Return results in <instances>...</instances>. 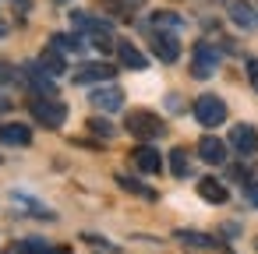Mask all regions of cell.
<instances>
[{
	"mask_svg": "<svg viewBox=\"0 0 258 254\" xmlns=\"http://www.w3.org/2000/svg\"><path fill=\"white\" fill-rule=\"evenodd\" d=\"M124 127H127L135 138H142V141H152V138H163V134H166V120H163L159 113H152V110H131Z\"/></svg>",
	"mask_w": 258,
	"mask_h": 254,
	"instance_id": "obj_1",
	"label": "cell"
},
{
	"mask_svg": "<svg viewBox=\"0 0 258 254\" xmlns=\"http://www.w3.org/2000/svg\"><path fill=\"white\" fill-rule=\"evenodd\" d=\"M29 110L43 127H64V120H68V106L57 96H39V99L29 103Z\"/></svg>",
	"mask_w": 258,
	"mask_h": 254,
	"instance_id": "obj_2",
	"label": "cell"
},
{
	"mask_svg": "<svg viewBox=\"0 0 258 254\" xmlns=\"http://www.w3.org/2000/svg\"><path fill=\"white\" fill-rule=\"evenodd\" d=\"M195 120L202 127H219L226 120V103L219 96H198L195 99Z\"/></svg>",
	"mask_w": 258,
	"mask_h": 254,
	"instance_id": "obj_3",
	"label": "cell"
},
{
	"mask_svg": "<svg viewBox=\"0 0 258 254\" xmlns=\"http://www.w3.org/2000/svg\"><path fill=\"white\" fill-rule=\"evenodd\" d=\"M216 67H219V50L209 46V43H198L195 46V57H191V74L205 81V78L216 74Z\"/></svg>",
	"mask_w": 258,
	"mask_h": 254,
	"instance_id": "obj_4",
	"label": "cell"
},
{
	"mask_svg": "<svg viewBox=\"0 0 258 254\" xmlns=\"http://www.w3.org/2000/svg\"><path fill=\"white\" fill-rule=\"evenodd\" d=\"M25 81L39 92V96H57V85H53V74L43 67V64H25Z\"/></svg>",
	"mask_w": 258,
	"mask_h": 254,
	"instance_id": "obj_5",
	"label": "cell"
},
{
	"mask_svg": "<svg viewBox=\"0 0 258 254\" xmlns=\"http://www.w3.org/2000/svg\"><path fill=\"white\" fill-rule=\"evenodd\" d=\"M230 145H233L240 155H254V152H258V131H254L251 124H237V127L230 131Z\"/></svg>",
	"mask_w": 258,
	"mask_h": 254,
	"instance_id": "obj_6",
	"label": "cell"
},
{
	"mask_svg": "<svg viewBox=\"0 0 258 254\" xmlns=\"http://www.w3.org/2000/svg\"><path fill=\"white\" fill-rule=\"evenodd\" d=\"M117 71L110 64H82L75 71V85H92V81H110Z\"/></svg>",
	"mask_w": 258,
	"mask_h": 254,
	"instance_id": "obj_7",
	"label": "cell"
},
{
	"mask_svg": "<svg viewBox=\"0 0 258 254\" xmlns=\"http://www.w3.org/2000/svg\"><path fill=\"white\" fill-rule=\"evenodd\" d=\"M198 159H202V162H209V166H219V162L226 159V145H223L219 138L205 134V138L198 141Z\"/></svg>",
	"mask_w": 258,
	"mask_h": 254,
	"instance_id": "obj_8",
	"label": "cell"
},
{
	"mask_svg": "<svg viewBox=\"0 0 258 254\" xmlns=\"http://www.w3.org/2000/svg\"><path fill=\"white\" fill-rule=\"evenodd\" d=\"M131 159H135V166H138L142 173H159V170H163V159H159V152H156L152 145H138V148L131 152Z\"/></svg>",
	"mask_w": 258,
	"mask_h": 254,
	"instance_id": "obj_9",
	"label": "cell"
},
{
	"mask_svg": "<svg viewBox=\"0 0 258 254\" xmlns=\"http://www.w3.org/2000/svg\"><path fill=\"white\" fill-rule=\"evenodd\" d=\"M152 50H156V57H159L163 64H173V60L180 57V43H177V36H166V32H159V36H156Z\"/></svg>",
	"mask_w": 258,
	"mask_h": 254,
	"instance_id": "obj_10",
	"label": "cell"
},
{
	"mask_svg": "<svg viewBox=\"0 0 258 254\" xmlns=\"http://www.w3.org/2000/svg\"><path fill=\"white\" fill-rule=\"evenodd\" d=\"M92 106L113 113V110L124 106V92H120V89H96V92H92Z\"/></svg>",
	"mask_w": 258,
	"mask_h": 254,
	"instance_id": "obj_11",
	"label": "cell"
},
{
	"mask_svg": "<svg viewBox=\"0 0 258 254\" xmlns=\"http://www.w3.org/2000/svg\"><path fill=\"white\" fill-rule=\"evenodd\" d=\"M230 18H233V25H240V29L258 25V11L247 4V0H233V4H230Z\"/></svg>",
	"mask_w": 258,
	"mask_h": 254,
	"instance_id": "obj_12",
	"label": "cell"
},
{
	"mask_svg": "<svg viewBox=\"0 0 258 254\" xmlns=\"http://www.w3.org/2000/svg\"><path fill=\"white\" fill-rule=\"evenodd\" d=\"M117 53H120V64L131 67V71H145V67H149L145 53H142L138 46H131V43H117Z\"/></svg>",
	"mask_w": 258,
	"mask_h": 254,
	"instance_id": "obj_13",
	"label": "cell"
},
{
	"mask_svg": "<svg viewBox=\"0 0 258 254\" xmlns=\"http://www.w3.org/2000/svg\"><path fill=\"white\" fill-rule=\"evenodd\" d=\"M198 194H202L205 201H212V205H223V201L230 198V194H226V187H223L216 177H202V180H198Z\"/></svg>",
	"mask_w": 258,
	"mask_h": 254,
	"instance_id": "obj_14",
	"label": "cell"
},
{
	"mask_svg": "<svg viewBox=\"0 0 258 254\" xmlns=\"http://www.w3.org/2000/svg\"><path fill=\"white\" fill-rule=\"evenodd\" d=\"M0 141H8V145H29L32 141V131L25 124H4V127H0Z\"/></svg>",
	"mask_w": 258,
	"mask_h": 254,
	"instance_id": "obj_15",
	"label": "cell"
},
{
	"mask_svg": "<svg viewBox=\"0 0 258 254\" xmlns=\"http://www.w3.org/2000/svg\"><path fill=\"white\" fill-rule=\"evenodd\" d=\"M89 39H92V46H96L99 53H110V50H117V39L110 36V29H106L103 22H96V25H92V32H89Z\"/></svg>",
	"mask_w": 258,
	"mask_h": 254,
	"instance_id": "obj_16",
	"label": "cell"
},
{
	"mask_svg": "<svg viewBox=\"0 0 258 254\" xmlns=\"http://www.w3.org/2000/svg\"><path fill=\"white\" fill-rule=\"evenodd\" d=\"M39 64H43V67H46V71H50L53 78L68 71V67H64V57H60V50H57V46H50V50H43V57H39Z\"/></svg>",
	"mask_w": 258,
	"mask_h": 254,
	"instance_id": "obj_17",
	"label": "cell"
},
{
	"mask_svg": "<svg viewBox=\"0 0 258 254\" xmlns=\"http://www.w3.org/2000/svg\"><path fill=\"white\" fill-rule=\"evenodd\" d=\"M170 170H173V177H191V159H187V152L184 148H173L170 152Z\"/></svg>",
	"mask_w": 258,
	"mask_h": 254,
	"instance_id": "obj_18",
	"label": "cell"
},
{
	"mask_svg": "<svg viewBox=\"0 0 258 254\" xmlns=\"http://www.w3.org/2000/svg\"><path fill=\"white\" fill-rule=\"evenodd\" d=\"M177 240L180 243H187V247H202V250H212L216 243H212V236H205V233H191V229H180L177 233Z\"/></svg>",
	"mask_w": 258,
	"mask_h": 254,
	"instance_id": "obj_19",
	"label": "cell"
},
{
	"mask_svg": "<svg viewBox=\"0 0 258 254\" xmlns=\"http://www.w3.org/2000/svg\"><path fill=\"white\" fill-rule=\"evenodd\" d=\"M18 254H53V250H50V243H46V240L29 236V240H22V243H18Z\"/></svg>",
	"mask_w": 258,
	"mask_h": 254,
	"instance_id": "obj_20",
	"label": "cell"
},
{
	"mask_svg": "<svg viewBox=\"0 0 258 254\" xmlns=\"http://www.w3.org/2000/svg\"><path fill=\"white\" fill-rule=\"evenodd\" d=\"M50 43H53L57 50H64V53H71V50L78 53V50H82V39H78V36H64V32H57Z\"/></svg>",
	"mask_w": 258,
	"mask_h": 254,
	"instance_id": "obj_21",
	"label": "cell"
},
{
	"mask_svg": "<svg viewBox=\"0 0 258 254\" xmlns=\"http://www.w3.org/2000/svg\"><path fill=\"white\" fill-rule=\"evenodd\" d=\"M117 184L124 187V191H131V194H142V198H152V191L149 187H142L135 177H127V173H117Z\"/></svg>",
	"mask_w": 258,
	"mask_h": 254,
	"instance_id": "obj_22",
	"label": "cell"
},
{
	"mask_svg": "<svg viewBox=\"0 0 258 254\" xmlns=\"http://www.w3.org/2000/svg\"><path fill=\"white\" fill-rule=\"evenodd\" d=\"M89 131H92V134H99V138H113V134H117V131H113V124H110V120H103V117H92V120H89Z\"/></svg>",
	"mask_w": 258,
	"mask_h": 254,
	"instance_id": "obj_23",
	"label": "cell"
},
{
	"mask_svg": "<svg viewBox=\"0 0 258 254\" xmlns=\"http://www.w3.org/2000/svg\"><path fill=\"white\" fill-rule=\"evenodd\" d=\"M99 8L110 11L113 18H127V8H124V0H99Z\"/></svg>",
	"mask_w": 258,
	"mask_h": 254,
	"instance_id": "obj_24",
	"label": "cell"
},
{
	"mask_svg": "<svg viewBox=\"0 0 258 254\" xmlns=\"http://www.w3.org/2000/svg\"><path fill=\"white\" fill-rule=\"evenodd\" d=\"M244 194H247V201H251V205L258 208V180H251V184L244 187Z\"/></svg>",
	"mask_w": 258,
	"mask_h": 254,
	"instance_id": "obj_25",
	"label": "cell"
},
{
	"mask_svg": "<svg viewBox=\"0 0 258 254\" xmlns=\"http://www.w3.org/2000/svg\"><path fill=\"white\" fill-rule=\"evenodd\" d=\"M15 78H18V74L11 71V64H8V60H0V81H15Z\"/></svg>",
	"mask_w": 258,
	"mask_h": 254,
	"instance_id": "obj_26",
	"label": "cell"
},
{
	"mask_svg": "<svg viewBox=\"0 0 258 254\" xmlns=\"http://www.w3.org/2000/svg\"><path fill=\"white\" fill-rule=\"evenodd\" d=\"M247 74H251V78L258 81V60H251V64H247Z\"/></svg>",
	"mask_w": 258,
	"mask_h": 254,
	"instance_id": "obj_27",
	"label": "cell"
},
{
	"mask_svg": "<svg viewBox=\"0 0 258 254\" xmlns=\"http://www.w3.org/2000/svg\"><path fill=\"white\" fill-rule=\"evenodd\" d=\"M8 106H11V103H8V99H4V96H0V113H4V110H8Z\"/></svg>",
	"mask_w": 258,
	"mask_h": 254,
	"instance_id": "obj_28",
	"label": "cell"
},
{
	"mask_svg": "<svg viewBox=\"0 0 258 254\" xmlns=\"http://www.w3.org/2000/svg\"><path fill=\"white\" fill-rule=\"evenodd\" d=\"M0 32H4V25H0Z\"/></svg>",
	"mask_w": 258,
	"mask_h": 254,
	"instance_id": "obj_29",
	"label": "cell"
}]
</instances>
